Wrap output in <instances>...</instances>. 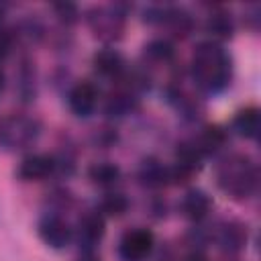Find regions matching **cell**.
<instances>
[{
  "label": "cell",
  "instance_id": "obj_2",
  "mask_svg": "<svg viewBox=\"0 0 261 261\" xmlns=\"http://www.w3.org/2000/svg\"><path fill=\"white\" fill-rule=\"evenodd\" d=\"M216 186L234 200H247L255 194L259 184V171L255 161L243 153H230L222 157L214 167Z\"/></svg>",
  "mask_w": 261,
  "mask_h": 261
},
{
  "label": "cell",
  "instance_id": "obj_14",
  "mask_svg": "<svg viewBox=\"0 0 261 261\" xmlns=\"http://www.w3.org/2000/svg\"><path fill=\"white\" fill-rule=\"evenodd\" d=\"M192 141L200 149V153L206 157L210 153H216L220 147H224V143H226V130L222 126H218V124H210V126H204L202 133L196 139H192Z\"/></svg>",
  "mask_w": 261,
  "mask_h": 261
},
{
  "label": "cell",
  "instance_id": "obj_18",
  "mask_svg": "<svg viewBox=\"0 0 261 261\" xmlns=\"http://www.w3.org/2000/svg\"><path fill=\"white\" fill-rule=\"evenodd\" d=\"M161 22H165L175 35H179V37H186L190 31H192V27H194V20H192V16L186 12V10H181V8H163V18H161Z\"/></svg>",
  "mask_w": 261,
  "mask_h": 261
},
{
  "label": "cell",
  "instance_id": "obj_25",
  "mask_svg": "<svg viewBox=\"0 0 261 261\" xmlns=\"http://www.w3.org/2000/svg\"><path fill=\"white\" fill-rule=\"evenodd\" d=\"M184 261H208V259H206V255L202 251H192Z\"/></svg>",
  "mask_w": 261,
  "mask_h": 261
},
{
  "label": "cell",
  "instance_id": "obj_23",
  "mask_svg": "<svg viewBox=\"0 0 261 261\" xmlns=\"http://www.w3.org/2000/svg\"><path fill=\"white\" fill-rule=\"evenodd\" d=\"M12 43H14V37L8 29H0V61H4L10 51H12Z\"/></svg>",
  "mask_w": 261,
  "mask_h": 261
},
{
  "label": "cell",
  "instance_id": "obj_10",
  "mask_svg": "<svg viewBox=\"0 0 261 261\" xmlns=\"http://www.w3.org/2000/svg\"><path fill=\"white\" fill-rule=\"evenodd\" d=\"M212 208V200L210 196L204 192V190H198V188H192L184 194L181 202H179V210L181 214L188 218V220H194V222H200L208 216Z\"/></svg>",
  "mask_w": 261,
  "mask_h": 261
},
{
  "label": "cell",
  "instance_id": "obj_21",
  "mask_svg": "<svg viewBox=\"0 0 261 261\" xmlns=\"http://www.w3.org/2000/svg\"><path fill=\"white\" fill-rule=\"evenodd\" d=\"M135 106V98L130 94H124V92H118V94H112L106 102V112L112 114V116H122L126 114L128 110H133Z\"/></svg>",
  "mask_w": 261,
  "mask_h": 261
},
{
  "label": "cell",
  "instance_id": "obj_3",
  "mask_svg": "<svg viewBox=\"0 0 261 261\" xmlns=\"http://www.w3.org/2000/svg\"><path fill=\"white\" fill-rule=\"evenodd\" d=\"M41 135V122L35 116L10 114L0 120V147L6 151H22Z\"/></svg>",
  "mask_w": 261,
  "mask_h": 261
},
{
  "label": "cell",
  "instance_id": "obj_9",
  "mask_svg": "<svg viewBox=\"0 0 261 261\" xmlns=\"http://www.w3.org/2000/svg\"><path fill=\"white\" fill-rule=\"evenodd\" d=\"M104 232H106V220L98 210L84 214L77 222V241L80 245H84V251H94V247L102 241Z\"/></svg>",
  "mask_w": 261,
  "mask_h": 261
},
{
  "label": "cell",
  "instance_id": "obj_19",
  "mask_svg": "<svg viewBox=\"0 0 261 261\" xmlns=\"http://www.w3.org/2000/svg\"><path fill=\"white\" fill-rule=\"evenodd\" d=\"M173 45L167 39H153L145 45V55L155 63H167L173 59Z\"/></svg>",
  "mask_w": 261,
  "mask_h": 261
},
{
  "label": "cell",
  "instance_id": "obj_15",
  "mask_svg": "<svg viewBox=\"0 0 261 261\" xmlns=\"http://www.w3.org/2000/svg\"><path fill=\"white\" fill-rule=\"evenodd\" d=\"M259 108L257 106H247V108H241L234 118H232V128L245 137V139H255L259 135Z\"/></svg>",
  "mask_w": 261,
  "mask_h": 261
},
{
  "label": "cell",
  "instance_id": "obj_5",
  "mask_svg": "<svg viewBox=\"0 0 261 261\" xmlns=\"http://www.w3.org/2000/svg\"><path fill=\"white\" fill-rule=\"evenodd\" d=\"M155 247V234L149 228L126 230L120 239L118 253L124 261H145Z\"/></svg>",
  "mask_w": 261,
  "mask_h": 261
},
{
  "label": "cell",
  "instance_id": "obj_4",
  "mask_svg": "<svg viewBox=\"0 0 261 261\" xmlns=\"http://www.w3.org/2000/svg\"><path fill=\"white\" fill-rule=\"evenodd\" d=\"M124 6L116 4V6H100V8H92L86 16L90 31L94 33L96 39L100 41H116L122 37L124 31Z\"/></svg>",
  "mask_w": 261,
  "mask_h": 261
},
{
  "label": "cell",
  "instance_id": "obj_6",
  "mask_svg": "<svg viewBox=\"0 0 261 261\" xmlns=\"http://www.w3.org/2000/svg\"><path fill=\"white\" fill-rule=\"evenodd\" d=\"M57 171V159L47 153H33L27 155L18 167H16V177L22 181H41L47 179Z\"/></svg>",
  "mask_w": 261,
  "mask_h": 261
},
{
  "label": "cell",
  "instance_id": "obj_17",
  "mask_svg": "<svg viewBox=\"0 0 261 261\" xmlns=\"http://www.w3.org/2000/svg\"><path fill=\"white\" fill-rule=\"evenodd\" d=\"M88 177L92 179V184H96L100 188H110L120 179V167L112 161H98V163L90 165Z\"/></svg>",
  "mask_w": 261,
  "mask_h": 261
},
{
  "label": "cell",
  "instance_id": "obj_16",
  "mask_svg": "<svg viewBox=\"0 0 261 261\" xmlns=\"http://www.w3.org/2000/svg\"><path fill=\"white\" fill-rule=\"evenodd\" d=\"M206 31H208V35H210L216 43L230 39L232 33H234L232 16H230L226 10H214V12H210V16L206 18Z\"/></svg>",
  "mask_w": 261,
  "mask_h": 261
},
{
  "label": "cell",
  "instance_id": "obj_24",
  "mask_svg": "<svg viewBox=\"0 0 261 261\" xmlns=\"http://www.w3.org/2000/svg\"><path fill=\"white\" fill-rule=\"evenodd\" d=\"M75 261H100V257H98L94 251H84Z\"/></svg>",
  "mask_w": 261,
  "mask_h": 261
},
{
  "label": "cell",
  "instance_id": "obj_13",
  "mask_svg": "<svg viewBox=\"0 0 261 261\" xmlns=\"http://www.w3.org/2000/svg\"><path fill=\"white\" fill-rule=\"evenodd\" d=\"M139 179L147 188H163V186L171 184L169 165H163L157 159H147L139 169Z\"/></svg>",
  "mask_w": 261,
  "mask_h": 261
},
{
  "label": "cell",
  "instance_id": "obj_22",
  "mask_svg": "<svg viewBox=\"0 0 261 261\" xmlns=\"http://www.w3.org/2000/svg\"><path fill=\"white\" fill-rule=\"evenodd\" d=\"M51 8H53L55 14L59 16V20H63L65 24H73V22L77 20V16H80L77 6L71 4V2H55Z\"/></svg>",
  "mask_w": 261,
  "mask_h": 261
},
{
  "label": "cell",
  "instance_id": "obj_8",
  "mask_svg": "<svg viewBox=\"0 0 261 261\" xmlns=\"http://www.w3.org/2000/svg\"><path fill=\"white\" fill-rule=\"evenodd\" d=\"M67 104H69V110L75 114V116H90L94 110H96V104H98V90L92 82H77L69 94H67Z\"/></svg>",
  "mask_w": 261,
  "mask_h": 261
},
{
  "label": "cell",
  "instance_id": "obj_26",
  "mask_svg": "<svg viewBox=\"0 0 261 261\" xmlns=\"http://www.w3.org/2000/svg\"><path fill=\"white\" fill-rule=\"evenodd\" d=\"M4 90V71L0 69V92Z\"/></svg>",
  "mask_w": 261,
  "mask_h": 261
},
{
  "label": "cell",
  "instance_id": "obj_27",
  "mask_svg": "<svg viewBox=\"0 0 261 261\" xmlns=\"http://www.w3.org/2000/svg\"><path fill=\"white\" fill-rule=\"evenodd\" d=\"M4 14H6V6H4V4H0V20L4 18Z\"/></svg>",
  "mask_w": 261,
  "mask_h": 261
},
{
  "label": "cell",
  "instance_id": "obj_12",
  "mask_svg": "<svg viewBox=\"0 0 261 261\" xmlns=\"http://www.w3.org/2000/svg\"><path fill=\"white\" fill-rule=\"evenodd\" d=\"M216 243L228 253L241 251L247 243V226L243 222H237V220L222 222L218 226V232H216Z\"/></svg>",
  "mask_w": 261,
  "mask_h": 261
},
{
  "label": "cell",
  "instance_id": "obj_1",
  "mask_svg": "<svg viewBox=\"0 0 261 261\" xmlns=\"http://www.w3.org/2000/svg\"><path fill=\"white\" fill-rule=\"evenodd\" d=\"M192 75L200 90L218 94L228 88L232 77V61L228 51L216 41H202L192 55Z\"/></svg>",
  "mask_w": 261,
  "mask_h": 261
},
{
  "label": "cell",
  "instance_id": "obj_7",
  "mask_svg": "<svg viewBox=\"0 0 261 261\" xmlns=\"http://www.w3.org/2000/svg\"><path fill=\"white\" fill-rule=\"evenodd\" d=\"M37 230H39L41 241L47 247H51V249H63L71 241V228H69V224L63 218L55 216V214H45L39 220Z\"/></svg>",
  "mask_w": 261,
  "mask_h": 261
},
{
  "label": "cell",
  "instance_id": "obj_11",
  "mask_svg": "<svg viewBox=\"0 0 261 261\" xmlns=\"http://www.w3.org/2000/svg\"><path fill=\"white\" fill-rule=\"evenodd\" d=\"M94 71L102 77H118L124 71V57L114 47H104L94 53L92 57Z\"/></svg>",
  "mask_w": 261,
  "mask_h": 261
},
{
  "label": "cell",
  "instance_id": "obj_20",
  "mask_svg": "<svg viewBox=\"0 0 261 261\" xmlns=\"http://www.w3.org/2000/svg\"><path fill=\"white\" fill-rule=\"evenodd\" d=\"M128 210V198L124 194H118V192H112V194H106L100 202V214L104 216H122L124 212Z\"/></svg>",
  "mask_w": 261,
  "mask_h": 261
}]
</instances>
